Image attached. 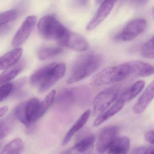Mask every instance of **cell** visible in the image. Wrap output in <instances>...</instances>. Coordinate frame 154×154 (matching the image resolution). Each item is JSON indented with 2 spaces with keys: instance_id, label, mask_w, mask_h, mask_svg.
Masks as SVG:
<instances>
[{
  "instance_id": "1",
  "label": "cell",
  "mask_w": 154,
  "mask_h": 154,
  "mask_svg": "<svg viewBox=\"0 0 154 154\" xmlns=\"http://www.w3.org/2000/svg\"><path fill=\"white\" fill-rule=\"evenodd\" d=\"M102 61L101 56L97 53H89L81 56L75 63L66 82L72 84L87 78L100 66Z\"/></svg>"
},
{
  "instance_id": "11",
  "label": "cell",
  "mask_w": 154,
  "mask_h": 154,
  "mask_svg": "<svg viewBox=\"0 0 154 154\" xmlns=\"http://www.w3.org/2000/svg\"><path fill=\"white\" fill-rule=\"evenodd\" d=\"M77 91L76 88H65L61 90L55 99L57 106L63 109L71 107L77 100Z\"/></svg>"
},
{
  "instance_id": "24",
  "label": "cell",
  "mask_w": 154,
  "mask_h": 154,
  "mask_svg": "<svg viewBox=\"0 0 154 154\" xmlns=\"http://www.w3.org/2000/svg\"><path fill=\"white\" fill-rule=\"evenodd\" d=\"M24 149V144L20 138L13 140L7 144L0 154H21Z\"/></svg>"
},
{
  "instance_id": "14",
  "label": "cell",
  "mask_w": 154,
  "mask_h": 154,
  "mask_svg": "<svg viewBox=\"0 0 154 154\" xmlns=\"http://www.w3.org/2000/svg\"><path fill=\"white\" fill-rule=\"evenodd\" d=\"M91 110H87L81 115V117L78 119L76 122L73 125L72 127L66 133L63 140L62 145L64 146L70 142L74 135L81 130L86 124L91 116Z\"/></svg>"
},
{
  "instance_id": "13",
  "label": "cell",
  "mask_w": 154,
  "mask_h": 154,
  "mask_svg": "<svg viewBox=\"0 0 154 154\" xmlns=\"http://www.w3.org/2000/svg\"><path fill=\"white\" fill-rule=\"evenodd\" d=\"M128 63L130 68L131 74L146 77L154 73V67L147 63L137 60L129 61Z\"/></svg>"
},
{
  "instance_id": "35",
  "label": "cell",
  "mask_w": 154,
  "mask_h": 154,
  "mask_svg": "<svg viewBox=\"0 0 154 154\" xmlns=\"http://www.w3.org/2000/svg\"><path fill=\"white\" fill-rule=\"evenodd\" d=\"M8 108L7 106H4V107L0 108V118L3 117L8 112Z\"/></svg>"
},
{
  "instance_id": "22",
  "label": "cell",
  "mask_w": 154,
  "mask_h": 154,
  "mask_svg": "<svg viewBox=\"0 0 154 154\" xmlns=\"http://www.w3.org/2000/svg\"><path fill=\"white\" fill-rule=\"evenodd\" d=\"M145 85L144 81H139L136 82L121 94L119 99L125 103L131 100L141 91Z\"/></svg>"
},
{
  "instance_id": "28",
  "label": "cell",
  "mask_w": 154,
  "mask_h": 154,
  "mask_svg": "<svg viewBox=\"0 0 154 154\" xmlns=\"http://www.w3.org/2000/svg\"><path fill=\"white\" fill-rule=\"evenodd\" d=\"M18 12L16 10L12 9L0 13V27L8 25L15 20L17 17Z\"/></svg>"
},
{
  "instance_id": "9",
  "label": "cell",
  "mask_w": 154,
  "mask_h": 154,
  "mask_svg": "<svg viewBox=\"0 0 154 154\" xmlns=\"http://www.w3.org/2000/svg\"><path fill=\"white\" fill-rule=\"evenodd\" d=\"M116 1H103L98 8L94 16L89 21L86 27V29L91 31L97 27L109 16L113 9Z\"/></svg>"
},
{
  "instance_id": "21",
  "label": "cell",
  "mask_w": 154,
  "mask_h": 154,
  "mask_svg": "<svg viewBox=\"0 0 154 154\" xmlns=\"http://www.w3.org/2000/svg\"><path fill=\"white\" fill-rule=\"evenodd\" d=\"M55 63H50L37 70L30 77V82L31 84L33 86H40L48 72Z\"/></svg>"
},
{
  "instance_id": "23",
  "label": "cell",
  "mask_w": 154,
  "mask_h": 154,
  "mask_svg": "<svg viewBox=\"0 0 154 154\" xmlns=\"http://www.w3.org/2000/svg\"><path fill=\"white\" fill-rule=\"evenodd\" d=\"M63 52V48L59 47H43L38 51V57L41 60H47L59 55Z\"/></svg>"
},
{
  "instance_id": "12",
  "label": "cell",
  "mask_w": 154,
  "mask_h": 154,
  "mask_svg": "<svg viewBox=\"0 0 154 154\" xmlns=\"http://www.w3.org/2000/svg\"><path fill=\"white\" fill-rule=\"evenodd\" d=\"M154 94V83L153 81L146 88L134 105L133 109L134 112L137 114L143 112L153 100Z\"/></svg>"
},
{
  "instance_id": "18",
  "label": "cell",
  "mask_w": 154,
  "mask_h": 154,
  "mask_svg": "<svg viewBox=\"0 0 154 154\" xmlns=\"http://www.w3.org/2000/svg\"><path fill=\"white\" fill-rule=\"evenodd\" d=\"M129 148V139L127 137H119L107 149L108 154H127Z\"/></svg>"
},
{
  "instance_id": "31",
  "label": "cell",
  "mask_w": 154,
  "mask_h": 154,
  "mask_svg": "<svg viewBox=\"0 0 154 154\" xmlns=\"http://www.w3.org/2000/svg\"><path fill=\"white\" fill-rule=\"evenodd\" d=\"M131 154H154V147L153 146L138 147Z\"/></svg>"
},
{
  "instance_id": "10",
  "label": "cell",
  "mask_w": 154,
  "mask_h": 154,
  "mask_svg": "<svg viewBox=\"0 0 154 154\" xmlns=\"http://www.w3.org/2000/svg\"><path fill=\"white\" fill-rule=\"evenodd\" d=\"M60 45L79 52L86 51L89 48V44L85 38L80 34L70 31Z\"/></svg>"
},
{
  "instance_id": "27",
  "label": "cell",
  "mask_w": 154,
  "mask_h": 154,
  "mask_svg": "<svg viewBox=\"0 0 154 154\" xmlns=\"http://www.w3.org/2000/svg\"><path fill=\"white\" fill-rule=\"evenodd\" d=\"M13 125V119L11 117L0 121V142L10 133Z\"/></svg>"
},
{
  "instance_id": "26",
  "label": "cell",
  "mask_w": 154,
  "mask_h": 154,
  "mask_svg": "<svg viewBox=\"0 0 154 154\" xmlns=\"http://www.w3.org/2000/svg\"><path fill=\"white\" fill-rule=\"evenodd\" d=\"M56 92L55 90L51 91L46 96L44 100L40 103L39 106V118L44 116L54 102Z\"/></svg>"
},
{
  "instance_id": "32",
  "label": "cell",
  "mask_w": 154,
  "mask_h": 154,
  "mask_svg": "<svg viewBox=\"0 0 154 154\" xmlns=\"http://www.w3.org/2000/svg\"><path fill=\"white\" fill-rule=\"evenodd\" d=\"M26 78H22L17 81L15 84H13V91L11 94H18L19 93H20L21 89L26 83Z\"/></svg>"
},
{
  "instance_id": "19",
  "label": "cell",
  "mask_w": 154,
  "mask_h": 154,
  "mask_svg": "<svg viewBox=\"0 0 154 154\" xmlns=\"http://www.w3.org/2000/svg\"><path fill=\"white\" fill-rule=\"evenodd\" d=\"M95 140L93 135H88L79 140L72 148L78 154H88L92 149Z\"/></svg>"
},
{
  "instance_id": "5",
  "label": "cell",
  "mask_w": 154,
  "mask_h": 154,
  "mask_svg": "<svg viewBox=\"0 0 154 154\" xmlns=\"http://www.w3.org/2000/svg\"><path fill=\"white\" fill-rule=\"evenodd\" d=\"M146 26V21L144 19L132 20L128 22L122 32L116 36L115 39L124 42L131 41L143 33Z\"/></svg>"
},
{
  "instance_id": "33",
  "label": "cell",
  "mask_w": 154,
  "mask_h": 154,
  "mask_svg": "<svg viewBox=\"0 0 154 154\" xmlns=\"http://www.w3.org/2000/svg\"><path fill=\"white\" fill-rule=\"evenodd\" d=\"M145 138L146 141L151 144H154V134L153 131H147L145 134Z\"/></svg>"
},
{
  "instance_id": "20",
  "label": "cell",
  "mask_w": 154,
  "mask_h": 154,
  "mask_svg": "<svg viewBox=\"0 0 154 154\" xmlns=\"http://www.w3.org/2000/svg\"><path fill=\"white\" fill-rule=\"evenodd\" d=\"M24 63H20L13 66L0 74V85L7 83L17 76L24 67Z\"/></svg>"
},
{
  "instance_id": "8",
  "label": "cell",
  "mask_w": 154,
  "mask_h": 154,
  "mask_svg": "<svg viewBox=\"0 0 154 154\" xmlns=\"http://www.w3.org/2000/svg\"><path fill=\"white\" fill-rule=\"evenodd\" d=\"M36 23V17L31 16L27 17L18 30L12 40V46L18 47L24 44L30 35Z\"/></svg>"
},
{
  "instance_id": "3",
  "label": "cell",
  "mask_w": 154,
  "mask_h": 154,
  "mask_svg": "<svg viewBox=\"0 0 154 154\" xmlns=\"http://www.w3.org/2000/svg\"><path fill=\"white\" fill-rule=\"evenodd\" d=\"M38 28L39 34L44 38L56 40L59 44L69 31L52 15H46L43 17L38 22Z\"/></svg>"
},
{
  "instance_id": "16",
  "label": "cell",
  "mask_w": 154,
  "mask_h": 154,
  "mask_svg": "<svg viewBox=\"0 0 154 154\" xmlns=\"http://www.w3.org/2000/svg\"><path fill=\"white\" fill-rule=\"evenodd\" d=\"M39 100L37 98H32L26 102V115L27 119L29 123L34 124L36 121L40 119L39 118Z\"/></svg>"
},
{
  "instance_id": "4",
  "label": "cell",
  "mask_w": 154,
  "mask_h": 154,
  "mask_svg": "<svg viewBox=\"0 0 154 154\" xmlns=\"http://www.w3.org/2000/svg\"><path fill=\"white\" fill-rule=\"evenodd\" d=\"M119 92V86L114 85L99 93L93 101L94 115H99L105 111L117 100Z\"/></svg>"
},
{
  "instance_id": "34",
  "label": "cell",
  "mask_w": 154,
  "mask_h": 154,
  "mask_svg": "<svg viewBox=\"0 0 154 154\" xmlns=\"http://www.w3.org/2000/svg\"><path fill=\"white\" fill-rule=\"evenodd\" d=\"M9 26V25H6L5 26L0 27V35H5L6 33L8 32L10 30Z\"/></svg>"
},
{
  "instance_id": "7",
  "label": "cell",
  "mask_w": 154,
  "mask_h": 154,
  "mask_svg": "<svg viewBox=\"0 0 154 154\" xmlns=\"http://www.w3.org/2000/svg\"><path fill=\"white\" fill-rule=\"evenodd\" d=\"M66 71V67L64 63H56L39 86V92H45L48 91L63 78L65 74Z\"/></svg>"
},
{
  "instance_id": "29",
  "label": "cell",
  "mask_w": 154,
  "mask_h": 154,
  "mask_svg": "<svg viewBox=\"0 0 154 154\" xmlns=\"http://www.w3.org/2000/svg\"><path fill=\"white\" fill-rule=\"evenodd\" d=\"M140 54L143 57L150 59L154 58V38L152 37L144 44Z\"/></svg>"
},
{
  "instance_id": "30",
  "label": "cell",
  "mask_w": 154,
  "mask_h": 154,
  "mask_svg": "<svg viewBox=\"0 0 154 154\" xmlns=\"http://www.w3.org/2000/svg\"><path fill=\"white\" fill-rule=\"evenodd\" d=\"M13 84L7 83L0 86V102L7 98L11 94L13 91Z\"/></svg>"
},
{
  "instance_id": "36",
  "label": "cell",
  "mask_w": 154,
  "mask_h": 154,
  "mask_svg": "<svg viewBox=\"0 0 154 154\" xmlns=\"http://www.w3.org/2000/svg\"><path fill=\"white\" fill-rule=\"evenodd\" d=\"M62 154H78L75 150L72 148V147L70 148V149H67L66 151H64Z\"/></svg>"
},
{
  "instance_id": "17",
  "label": "cell",
  "mask_w": 154,
  "mask_h": 154,
  "mask_svg": "<svg viewBox=\"0 0 154 154\" xmlns=\"http://www.w3.org/2000/svg\"><path fill=\"white\" fill-rule=\"evenodd\" d=\"M124 104L125 102L119 98L115 103L108 110L103 112L98 115V117L94 120V126L95 127L99 126L114 116L122 109Z\"/></svg>"
},
{
  "instance_id": "6",
  "label": "cell",
  "mask_w": 154,
  "mask_h": 154,
  "mask_svg": "<svg viewBox=\"0 0 154 154\" xmlns=\"http://www.w3.org/2000/svg\"><path fill=\"white\" fill-rule=\"evenodd\" d=\"M119 128L116 125L107 126L102 129L98 135L96 147L100 154L107 151L112 143L117 138Z\"/></svg>"
},
{
  "instance_id": "25",
  "label": "cell",
  "mask_w": 154,
  "mask_h": 154,
  "mask_svg": "<svg viewBox=\"0 0 154 154\" xmlns=\"http://www.w3.org/2000/svg\"><path fill=\"white\" fill-rule=\"evenodd\" d=\"M26 105V102L21 103L20 104H18L15 108L14 114L15 117L21 123H23L29 131L33 129L34 124H31L29 123L27 119L26 115V111H25Z\"/></svg>"
},
{
  "instance_id": "2",
  "label": "cell",
  "mask_w": 154,
  "mask_h": 154,
  "mask_svg": "<svg viewBox=\"0 0 154 154\" xmlns=\"http://www.w3.org/2000/svg\"><path fill=\"white\" fill-rule=\"evenodd\" d=\"M131 75L128 62L105 67L91 79L90 85L100 86L115 83L123 81Z\"/></svg>"
},
{
  "instance_id": "37",
  "label": "cell",
  "mask_w": 154,
  "mask_h": 154,
  "mask_svg": "<svg viewBox=\"0 0 154 154\" xmlns=\"http://www.w3.org/2000/svg\"><path fill=\"white\" fill-rule=\"evenodd\" d=\"M2 143L1 142H0V148H1V146Z\"/></svg>"
},
{
  "instance_id": "15",
  "label": "cell",
  "mask_w": 154,
  "mask_h": 154,
  "mask_svg": "<svg viewBox=\"0 0 154 154\" xmlns=\"http://www.w3.org/2000/svg\"><path fill=\"white\" fill-rule=\"evenodd\" d=\"M22 53V48H17L0 57V71L8 69L16 64L20 59Z\"/></svg>"
}]
</instances>
